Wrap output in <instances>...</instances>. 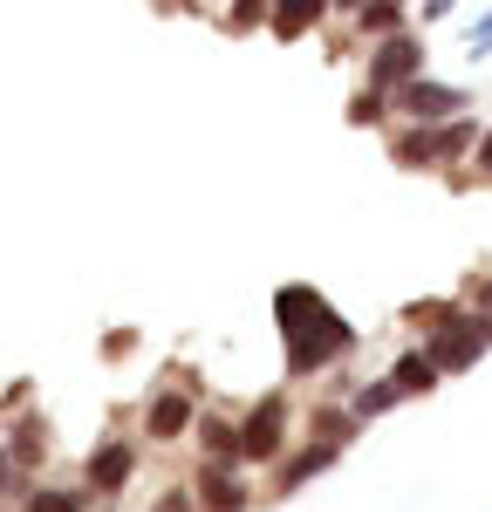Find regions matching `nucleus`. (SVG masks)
<instances>
[{"label": "nucleus", "mask_w": 492, "mask_h": 512, "mask_svg": "<svg viewBox=\"0 0 492 512\" xmlns=\"http://www.w3.org/2000/svg\"><path fill=\"white\" fill-rule=\"evenodd\" d=\"M89 512H123V506H117V499H96V506H89Z\"/></svg>", "instance_id": "30"}, {"label": "nucleus", "mask_w": 492, "mask_h": 512, "mask_svg": "<svg viewBox=\"0 0 492 512\" xmlns=\"http://www.w3.org/2000/svg\"><path fill=\"white\" fill-rule=\"evenodd\" d=\"M335 14H342V21H356V14H363V0H335Z\"/></svg>", "instance_id": "29"}, {"label": "nucleus", "mask_w": 492, "mask_h": 512, "mask_svg": "<svg viewBox=\"0 0 492 512\" xmlns=\"http://www.w3.org/2000/svg\"><path fill=\"white\" fill-rule=\"evenodd\" d=\"M301 431H308V437H328V444H342V451H349V444H356L369 424L356 417V410H349V396H342V403L315 396V403H308V417H301Z\"/></svg>", "instance_id": "12"}, {"label": "nucleus", "mask_w": 492, "mask_h": 512, "mask_svg": "<svg viewBox=\"0 0 492 512\" xmlns=\"http://www.w3.org/2000/svg\"><path fill=\"white\" fill-rule=\"evenodd\" d=\"M287 444H294V403H287V390H267L253 396L240 410V458L246 472H274L287 458Z\"/></svg>", "instance_id": "3"}, {"label": "nucleus", "mask_w": 492, "mask_h": 512, "mask_svg": "<svg viewBox=\"0 0 492 512\" xmlns=\"http://www.w3.org/2000/svg\"><path fill=\"white\" fill-rule=\"evenodd\" d=\"M458 192H472V185H492V123L479 130V144H472V158H465V171L451 178Z\"/></svg>", "instance_id": "21"}, {"label": "nucleus", "mask_w": 492, "mask_h": 512, "mask_svg": "<svg viewBox=\"0 0 492 512\" xmlns=\"http://www.w3.org/2000/svg\"><path fill=\"white\" fill-rule=\"evenodd\" d=\"M465 55H472V62H486V55H492V7L465 28Z\"/></svg>", "instance_id": "24"}, {"label": "nucleus", "mask_w": 492, "mask_h": 512, "mask_svg": "<svg viewBox=\"0 0 492 512\" xmlns=\"http://www.w3.org/2000/svg\"><path fill=\"white\" fill-rule=\"evenodd\" d=\"M342 465V444H328V437H308L301 431V444H287V458L274 465V485H267V499H294V492H308L322 472H335Z\"/></svg>", "instance_id": "9"}, {"label": "nucleus", "mask_w": 492, "mask_h": 512, "mask_svg": "<svg viewBox=\"0 0 492 512\" xmlns=\"http://www.w3.org/2000/svg\"><path fill=\"white\" fill-rule=\"evenodd\" d=\"M397 28H417V21H410V0H363V14H356V48L397 35Z\"/></svg>", "instance_id": "19"}, {"label": "nucleus", "mask_w": 492, "mask_h": 512, "mask_svg": "<svg viewBox=\"0 0 492 512\" xmlns=\"http://www.w3.org/2000/svg\"><path fill=\"white\" fill-rule=\"evenodd\" d=\"M137 465H144V444H137V437H103V444H89V458H82V485H89L96 499H123V492L137 485Z\"/></svg>", "instance_id": "8"}, {"label": "nucleus", "mask_w": 492, "mask_h": 512, "mask_svg": "<svg viewBox=\"0 0 492 512\" xmlns=\"http://www.w3.org/2000/svg\"><path fill=\"white\" fill-rule=\"evenodd\" d=\"M192 444H199V458H212V465H246L240 458V410H212V403H199Z\"/></svg>", "instance_id": "11"}, {"label": "nucleus", "mask_w": 492, "mask_h": 512, "mask_svg": "<svg viewBox=\"0 0 492 512\" xmlns=\"http://www.w3.org/2000/svg\"><path fill=\"white\" fill-rule=\"evenodd\" d=\"M267 14H274V0H226V7H219V35H233V41L260 35Z\"/></svg>", "instance_id": "20"}, {"label": "nucleus", "mask_w": 492, "mask_h": 512, "mask_svg": "<svg viewBox=\"0 0 492 512\" xmlns=\"http://www.w3.org/2000/svg\"><path fill=\"white\" fill-rule=\"evenodd\" d=\"M96 506V492H89V485H48V478H35V485H28V492H21V512H89Z\"/></svg>", "instance_id": "16"}, {"label": "nucleus", "mask_w": 492, "mask_h": 512, "mask_svg": "<svg viewBox=\"0 0 492 512\" xmlns=\"http://www.w3.org/2000/svg\"><path fill=\"white\" fill-rule=\"evenodd\" d=\"M7 451H14V458H21V465L41 478L48 451H55V437H48V417H41V410H14V417H7Z\"/></svg>", "instance_id": "13"}, {"label": "nucleus", "mask_w": 492, "mask_h": 512, "mask_svg": "<svg viewBox=\"0 0 492 512\" xmlns=\"http://www.w3.org/2000/svg\"><path fill=\"white\" fill-rule=\"evenodd\" d=\"M192 492H199V512H253L260 499V485H246V465H212V458L192 465Z\"/></svg>", "instance_id": "10"}, {"label": "nucleus", "mask_w": 492, "mask_h": 512, "mask_svg": "<svg viewBox=\"0 0 492 512\" xmlns=\"http://www.w3.org/2000/svg\"><path fill=\"white\" fill-rule=\"evenodd\" d=\"M451 7H458V0H417V28H438Z\"/></svg>", "instance_id": "28"}, {"label": "nucleus", "mask_w": 492, "mask_h": 512, "mask_svg": "<svg viewBox=\"0 0 492 512\" xmlns=\"http://www.w3.org/2000/svg\"><path fill=\"white\" fill-rule=\"evenodd\" d=\"M445 308H451V301H410V308H404V321L417 328V335H424V328H431V321L445 315Z\"/></svg>", "instance_id": "25"}, {"label": "nucleus", "mask_w": 492, "mask_h": 512, "mask_svg": "<svg viewBox=\"0 0 492 512\" xmlns=\"http://www.w3.org/2000/svg\"><path fill=\"white\" fill-rule=\"evenodd\" d=\"M28 485H35V472L0 444V506H21V492H28Z\"/></svg>", "instance_id": "22"}, {"label": "nucleus", "mask_w": 492, "mask_h": 512, "mask_svg": "<svg viewBox=\"0 0 492 512\" xmlns=\"http://www.w3.org/2000/svg\"><path fill=\"white\" fill-rule=\"evenodd\" d=\"M130 349H137V328H110L103 335V362H123Z\"/></svg>", "instance_id": "26"}, {"label": "nucleus", "mask_w": 492, "mask_h": 512, "mask_svg": "<svg viewBox=\"0 0 492 512\" xmlns=\"http://www.w3.org/2000/svg\"><path fill=\"white\" fill-rule=\"evenodd\" d=\"M390 103H397V117H417V123H445V117H465L479 96L465 89V82H438L431 69L424 76H410L390 89Z\"/></svg>", "instance_id": "7"}, {"label": "nucleus", "mask_w": 492, "mask_h": 512, "mask_svg": "<svg viewBox=\"0 0 492 512\" xmlns=\"http://www.w3.org/2000/svg\"><path fill=\"white\" fill-rule=\"evenodd\" d=\"M404 403V390H397V376L383 369V376H363V383H349V410L363 417V424H376V417H390Z\"/></svg>", "instance_id": "18"}, {"label": "nucleus", "mask_w": 492, "mask_h": 512, "mask_svg": "<svg viewBox=\"0 0 492 512\" xmlns=\"http://www.w3.org/2000/svg\"><path fill=\"white\" fill-rule=\"evenodd\" d=\"M274 328H281V383H315L328 369H342L363 328L328 301L315 280H281L274 287Z\"/></svg>", "instance_id": "1"}, {"label": "nucleus", "mask_w": 492, "mask_h": 512, "mask_svg": "<svg viewBox=\"0 0 492 512\" xmlns=\"http://www.w3.org/2000/svg\"><path fill=\"white\" fill-rule=\"evenodd\" d=\"M458 294H465L472 308H492V274H472V280H465V287H458Z\"/></svg>", "instance_id": "27"}, {"label": "nucleus", "mask_w": 492, "mask_h": 512, "mask_svg": "<svg viewBox=\"0 0 492 512\" xmlns=\"http://www.w3.org/2000/svg\"><path fill=\"white\" fill-rule=\"evenodd\" d=\"M479 144V117H445V123H417V117H397L383 130V151L397 171H438V178H458L465 158Z\"/></svg>", "instance_id": "2"}, {"label": "nucleus", "mask_w": 492, "mask_h": 512, "mask_svg": "<svg viewBox=\"0 0 492 512\" xmlns=\"http://www.w3.org/2000/svg\"><path fill=\"white\" fill-rule=\"evenodd\" d=\"M424 69H431L424 28H397V35H383V41L363 48V82H376V89H397V82L424 76Z\"/></svg>", "instance_id": "6"}, {"label": "nucleus", "mask_w": 492, "mask_h": 512, "mask_svg": "<svg viewBox=\"0 0 492 512\" xmlns=\"http://www.w3.org/2000/svg\"><path fill=\"white\" fill-rule=\"evenodd\" d=\"M137 424H144V444H185L192 424H199V383H192V369H171V383L144 396Z\"/></svg>", "instance_id": "5"}, {"label": "nucleus", "mask_w": 492, "mask_h": 512, "mask_svg": "<svg viewBox=\"0 0 492 512\" xmlns=\"http://www.w3.org/2000/svg\"><path fill=\"white\" fill-rule=\"evenodd\" d=\"M342 123H349V130H390V123H397V103H390V89H376V82H356V96H349Z\"/></svg>", "instance_id": "17"}, {"label": "nucleus", "mask_w": 492, "mask_h": 512, "mask_svg": "<svg viewBox=\"0 0 492 512\" xmlns=\"http://www.w3.org/2000/svg\"><path fill=\"white\" fill-rule=\"evenodd\" d=\"M328 14H335V0H274L267 35H274V41H308V35L328 21Z\"/></svg>", "instance_id": "14"}, {"label": "nucleus", "mask_w": 492, "mask_h": 512, "mask_svg": "<svg viewBox=\"0 0 492 512\" xmlns=\"http://www.w3.org/2000/svg\"><path fill=\"white\" fill-rule=\"evenodd\" d=\"M417 342H424V349H431V362H438V369H445V376H465V369H479V362H486V328H479V315H472V301H465V294H458V301H451L445 315L431 321V328H424V335H417Z\"/></svg>", "instance_id": "4"}, {"label": "nucleus", "mask_w": 492, "mask_h": 512, "mask_svg": "<svg viewBox=\"0 0 492 512\" xmlns=\"http://www.w3.org/2000/svg\"><path fill=\"white\" fill-rule=\"evenodd\" d=\"M151 512H199V492H192V478H178V485H164L158 499H151Z\"/></svg>", "instance_id": "23"}, {"label": "nucleus", "mask_w": 492, "mask_h": 512, "mask_svg": "<svg viewBox=\"0 0 492 512\" xmlns=\"http://www.w3.org/2000/svg\"><path fill=\"white\" fill-rule=\"evenodd\" d=\"M390 376H397V390H404V403H417V396H431L438 383H445V369L431 362V349H424V342H410V349H397V362H390Z\"/></svg>", "instance_id": "15"}]
</instances>
